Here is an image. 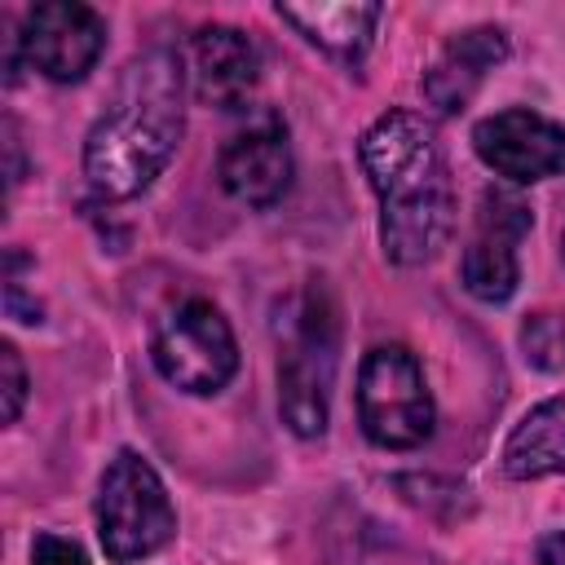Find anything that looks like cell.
I'll return each mask as SVG.
<instances>
[{
	"label": "cell",
	"instance_id": "obj_15",
	"mask_svg": "<svg viewBox=\"0 0 565 565\" xmlns=\"http://www.w3.org/2000/svg\"><path fill=\"white\" fill-rule=\"evenodd\" d=\"M521 353L534 371H565V313L556 309H534L521 322Z\"/></svg>",
	"mask_w": 565,
	"mask_h": 565
},
{
	"label": "cell",
	"instance_id": "obj_9",
	"mask_svg": "<svg viewBox=\"0 0 565 565\" xmlns=\"http://www.w3.org/2000/svg\"><path fill=\"white\" fill-rule=\"evenodd\" d=\"M472 150L508 185H534L565 168V128L530 106H508L472 128Z\"/></svg>",
	"mask_w": 565,
	"mask_h": 565
},
{
	"label": "cell",
	"instance_id": "obj_18",
	"mask_svg": "<svg viewBox=\"0 0 565 565\" xmlns=\"http://www.w3.org/2000/svg\"><path fill=\"white\" fill-rule=\"evenodd\" d=\"M534 561L539 565H565V530H547L534 543Z\"/></svg>",
	"mask_w": 565,
	"mask_h": 565
},
{
	"label": "cell",
	"instance_id": "obj_8",
	"mask_svg": "<svg viewBox=\"0 0 565 565\" xmlns=\"http://www.w3.org/2000/svg\"><path fill=\"white\" fill-rule=\"evenodd\" d=\"M18 49L44 79L75 84L97 66L106 49V18L79 0H44L26 9Z\"/></svg>",
	"mask_w": 565,
	"mask_h": 565
},
{
	"label": "cell",
	"instance_id": "obj_17",
	"mask_svg": "<svg viewBox=\"0 0 565 565\" xmlns=\"http://www.w3.org/2000/svg\"><path fill=\"white\" fill-rule=\"evenodd\" d=\"M31 565H88V556H84V547L75 539L40 530L35 543H31Z\"/></svg>",
	"mask_w": 565,
	"mask_h": 565
},
{
	"label": "cell",
	"instance_id": "obj_4",
	"mask_svg": "<svg viewBox=\"0 0 565 565\" xmlns=\"http://www.w3.org/2000/svg\"><path fill=\"white\" fill-rule=\"evenodd\" d=\"M177 534V508L137 450H115L97 486V539L110 561L154 556Z\"/></svg>",
	"mask_w": 565,
	"mask_h": 565
},
{
	"label": "cell",
	"instance_id": "obj_3",
	"mask_svg": "<svg viewBox=\"0 0 565 565\" xmlns=\"http://www.w3.org/2000/svg\"><path fill=\"white\" fill-rule=\"evenodd\" d=\"M278 411L296 437H322L340 366V309L322 278L300 282L274 313Z\"/></svg>",
	"mask_w": 565,
	"mask_h": 565
},
{
	"label": "cell",
	"instance_id": "obj_11",
	"mask_svg": "<svg viewBox=\"0 0 565 565\" xmlns=\"http://www.w3.org/2000/svg\"><path fill=\"white\" fill-rule=\"evenodd\" d=\"M221 185L230 199L247 203V207H269L287 194L291 185V146H287V128L265 115L260 124H247L243 132H234L221 150Z\"/></svg>",
	"mask_w": 565,
	"mask_h": 565
},
{
	"label": "cell",
	"instance_id": "obj_6",
	"mask_svg": "<svg viewBox=\"0 0 565 565\" xmlns=\"http://www.w3.org/2000/svg\"><path fill=\"white\" fill-rule=\"evenodd\" d=\"M362 433L384 450H411L433 433V393L406 344H375L358 371Z\"/></svg>",
	"mask_w": 565,
	"mask_h": 565
},
{
	"label": "cell",
	"instance_id": "obj_16",
	"mask_svg": "<svg viewBox=\"0 0 565 565\" xmlns=\"http://www.w3.org/2000/svg\"><path fill=\"white\" fill-rule=\"evenodd\" d=\"M0 371H4V424H18L22 402H26V366L9 340L0 344Z\"/></svg>",
	"mask_w": 565,
	"mask_h": 565
},
{
	"label": "cell",
	"instance_id": "obj_2",
	"mask_svg": "<svg viewBox=\"0 0 565 565\" xmlns=\"http://www.w3.org/2000/svg\"><path fill=\"white\" fill-rule=\"evenodd\" d=\"M185 132V66L172 49H146L119 71L106 110L84 137V177L102 199L141 194Z\"/></svg>",
	"mask_w": 565,
	"mask_h": 565
},
{
	"label": "cell",
	"instance_id": "obj_5",
	"mask_svg": "<svg viewBox=\"0 0 565 565\" xmlns=\"http://www.w3.org/2000/svg\"><path fill=\"white\" fill-rule=\"evenodd\" d=\"M150 358H154V371L172 388L194 393V397L221 393L238 371L234 331L225 313L203 296H190L159 313L150 331Z\"/></svg>",
	"mask_w": 565,
	"mask_h": 565
},
{
	"label": "cell",
	"instance_id": "obj_1",
	"mask_svg": "<svg viewBox=\"0 0 565 565\" xmlns=\"http://www.w3.org/2000/svg\"><path fill=\"white\" fill-rule=\"evenodd\" d=\"M362 172L380 199V247L411 269L433 260L455 225V185L428 115L393 106L358 141Z\"/></svg>",
	"mask_w": 565,
	"mask_h": 565
},
{
	"label": "cell",
	"instance_id": "obj_10",
	"mask_svg": "<svg viewBox=\"0 0 565 565\" xmlns=\"http://www.w3.org/2000/svg\"><path fill=\"white\" fill-rule=\"evenodd\" d=\"M185 66H190L185 75L194 84V97L221 110H238L260 79V53L252 35L230 22L199 26L185 44Z\"/></svg>",
	"mask_w": 565,
	"mask_h": 565
},
{
	"label": "cell",
	"instance_id": "obj_12",
	"mask_svg": "<svg viewBox=\"0 0 565 565\" xmlns=\"http://www.w3.org/2000/svg\"><path fill=\"white\" fill-rule=\"evenodd\" d=\"M508 31L503 26H468V31H455L441 53L433 57V66L424 71L419 88L428 97L433 110L441 115H459L477 88L486 84V75L508 57Z\"/></svg>",
	"mask_w": 565,
	"mask_h": 565
},
{
	"label": "cell",
	"instance_id": "obj_14",
	"mask_svg": "<svg viewBox=\"0 0 565 565\" xmlns=\"http://www.w3.org/2000/svg\"><path fill=\"white\" fill-rule=\"evenodd\" d=\"M503 472L512 481L565 472V393L539 402L503 441Z\"/></svg>",
	"mask_w": 565,
	"mask_h": 565
},
{
	"label": "cell",
	"instance_id": "obj_7",
	"mask_svg": "<svg viewBox=\"0 0 565 565\" xmlns=\"http://www.w3.org/2000/svg\"><path fill=\"white\" fill-rule=\"evenodd\" d=\"M530 203L508 190V185H490L481 190L477 203V230L459 256V278L463 287L486 300V305H503L516 282H521V265H516V243L530 234Z\"/></svg>",
	"mask_w": 565,
	"mask_h": 565
},
{
	"label": "cell",
	"instance_id": "obj_13",
	"mask_svg": "<svg viewBox=\"0 0 565 565\" xmlns=\"http://www.w3.org/2000/svg\"><path fill=\"white\" fill-rule=\"evenodd\" d=\"M278 18L291 22L309 44H318L322 53L340 57V62H362L371 40H375V26L384 18L380 4H278Z\"/></svg>",
	"mask_w": 565,
	"mask_h": 565
}]
</instances>
